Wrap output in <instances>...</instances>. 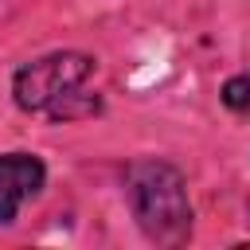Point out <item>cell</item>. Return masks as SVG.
<instances>
[{"instance_id":"cell-1","label":"cell","mask_w":250,"mask_h":250,"mask_svg":"<svg viewBox=\"0 0 250 250\" xmlns=\"http://www.w3.org/2000/svg\"><path fill=\"white\" fill-rule=\"evenodd\" d=\"M125 195L133 207L137 227L160 242V246H180L191 234V203L184 176L164 164V160H133L125 168Z\"/></svg>"},{"instance_id":"cell-2","label":"cell","mask_w":250,"mask_h":250,"mask_svg":"<svg viewBox=\"0 0 250 250\" xmlns=\"http://www.w3.org/2000/svg\"><path fill=\"white\" fill-rule=\"evenodd\" d=\"M94 74V59L82 51H55L16 70L12 98L27 113H51L66 94H74Z\"/></svg>"},{"instance_id":"cell-3","label":"cell","mask_w":250,"mask_h":250,"mask_svg":"<svg viewBox=\"0 0 250 250\" xmlns=\"http://www.w3.org/2000/svg\"><path fill=\"white\" fill-rule=\"evenodd\" d=\"M47 180V168L31 152H4L0 156V223H12L23 199H31Z\"/></svg>"},{"instance_id":"cell-4","label":"cell","mask_w":250,"mask_h":250,"mask_svg":"<svg viewBox=\"0 0 250 250\" xmlns=\"http://www.w3.org/2000/svg\"><path fill=\"white\" fill-rule=\"evenodd\" d=\"M223 102H227V109H234V113H250V74H234V78H227V86H223Z\"/></svg>"}]
</instances>
